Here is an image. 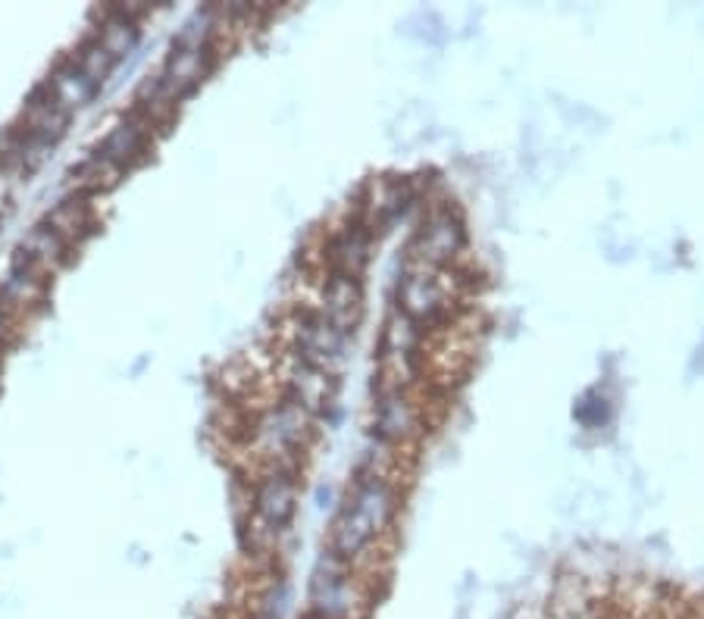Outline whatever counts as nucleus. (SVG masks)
<instances>
[{"instance_id": "6ab92c4d", "label": "nucleus", "mask_w": 704, "mask_h": 619, "mask_svg": "<svg viewBox=\"0 0 704 619\" xmlns=\"http://www.w3.org/2000/svg\"><path fill=\"white\" fill-rule=\"evenodd\" d=\"M45 225L51 228L57 238H63L66 245H73L78 238H85L88 228H91L88 203L82 198H63L60 203H53L51 210H48Z\"/></svg>"}, {"instance_id": "7ed1b4c3", "label": "nucleus", "mask_w": 704, "mask_h": 619, "mask_svg": "<svg viewBox=\"0 0 704 619\" xmlns=\"http://www.w3.org/2000/svg\"><path fill=\"white\" fill-rule=\"evenodd\" d=\"M370 610V592L354 579L351 564L323 550L307 585V614L317 619H363Z\"/></svg>"}, {"instance_id": "39448f33", "label": "nucleus", "mask_w": 704, "mask_h": 619, "mask_svg": "<svg viewBox=\"0 0 704 619\" xmlns=\"http://www.w3.org/2000/svg\"><path fill=\"white\" fill-rule=\"evenodd\" d=\"M448 300H452V292L445 285L442 270L420 267V263L413 270H407L398 278V288H395L398 313L410 322H417V325L439 320L448 310Z\"/></svg>"}, {"instance_id": "dca6fc26", "label": "nucleus", "mask_w": 704, "mask_h": 619, "mask_svg": "<svg viewBox=\"0 0 704 619\" xmlns=\"http://www.w3.org/2000/svg\"><path fill=\"white\" fill-rule=\"evenodd\" d=\"M413 200H417V191H413L410 178H388V182H382L376 191H373L370 210L360 216V223L376 235L379 228L398 223L404 213L410 210Z\"/></svg>"}, {"instance_id": "2eb2a0df", "label": "nucleus", "mask_w": 704, "mask_h": 619, "mask_svg": "<svg viewBox=\"0 0 704 619\" xmlns=\"http://www.w3.org/2000/svg\"><path fill=\"white\" fill-rule=\"evenodd\" d=\"M417 429V410L402 388H382L373 413V432L382 442H404Z\"/></svg>"}, {"instance_id": "9d476101", "label": "nucleus", "mask_w": 704, "mask_h": 619, "mask_svg": "<svg viewBox=\"0 0 704 619\" xmlns=\"http://www.w3.org/2000/svg\"><path fill=\"white\" fill-rule=\"evenodd\" d=\"M310 425V413H304L298 404H292L288 397L273 407L263 420L257 422V442L263 445L267 454H292L298 450Z\"/></svg>"}, {"instance_id": "9b49d317", "label": "nucleus", "mask_w": 704, "mask_h": 619, "mask_svg": "<svg viewBox=\"0 0 704 619\" xmlns=\"http://www.w3.org/2000/svg\"><path fill=\"white\" fill-rule=\"evenodd\" d=\"M342 335L351 338L354 329L363 320V288L354 275L332 273L323 285V310H320Z\"/></svg>"}, {"instance_id": "f03ea898", "label": "nucleus", "mask_w": 704, "mask_h": 619, "mask_svg": "<svg viewBox=\"0 0 704 619\" xmlns=\"http://www.w3.org/2000/svg\"><path fill=\"white\" fill-rule=\"evenodd\" d=\"M210 35H213V10H198L173 38L166 66H163V73L157 75L163 91L173 98V103L188 98L201 85L203 75L210 73V63H213Z\"/></svg>"}, {"instance_id": "ddd939ff", "label": "nucleus", "mask_w": 704, "mask_h": 619, "mask_svg": "<svg viewBox=\"0 0 704 619\" xmlns=\"http://www.w3.org/2000/svg\"><path fill=\"white\" fill-rule=\"evenodd\" d=\"M148 116H126L123 123H116L110 128V135L101 141V148L95 150L101 160H107L116 170L132 166L145 148H148Z\"/></svg>"}, {"instance_id": "20e7f679", "label": "nucleus", "mask_w": 704, "mask_h": 619, "mask_svg": "<svg viewBox=\"0 0 704 619\" xmlns=\"http://www.w3.org/2000/svg\"><path fill=\"white\" fill-rule=\"evenodd\" d=\"M464 245H467V228L460 223V216L452 207H432L413 232L410 253L417 257L420 267L442 270L464 250Z\"/></svg>"}, {"instance_id": "1a4fd4ad", "label": "nucleus", "mask_w": 704, "mask_h": 619, "mask_svg": "<svg viewBox=\"0 0 704 619\" xmlns=\"http://www.w3.org/2000/svg\"><path fill=\"white\" fill-rule=\"evenodd\" d=\"M285 385H288V400L298 404L310 417L326 413L335 404V375L307 363L301 357H295V363L285 372Z\"/></svg>"}, {"instance_id": "5701e85b", "label": "nucleus", "mask_w": 704, "mask_h": 619, "mask_svg": "<svg viewBox=\"0 0 704 619\" xmlns=\"http://www.w3.org/2000/svg\"><path fill=\"white\" fill-rule=\"evenodd\" d=\"M301 619H317V617H313V614H304V617Z\"/></svg>"}, {"instance_id": "4468645a", "label": "nucleus", "mask_w": 704, "mask_h": 619, "mask_svg": "<svg viewBox=\"0 0 704 619\" xmlns=\"http://www.w3.org/2000/svg\"><path fill=\"white\" fill-rule=\"evenodd\" d=\"M45 91L51 95L53 103H57L63 113H76V110H85L91 100L98 98L101 88L78 70L76 60H66V63H60L51 73V78L45 82Z\"/></svg>"}, {"instance_id": "4be33fe9", "label": "nucleus", "mask_w": 704, "mask_h": 619, "mask_svg": "<svg viewBox=\"0 0 704 619\" xmlns=\"http://www.w3.org/2000/svg\"><path fill=\"white\" fill-rule=\"evenodd\" d=\"M245 619H285V614H279V610H270V607H263V604H257L251 614Z\"/></svg>"}, {"instance_id": "423d86ee", "label": "nucleus", "mask_w": 704, "mask_h": 619, "mask_svg": "<svg viewBox=\"0 0 704 619\" xmlns=\"http://www.w3.org/2000/svg\"><path fill=\"white\" fill-rule=\"evenodd\" d=\"M295 350L301 360L335 375V370L345 363V354H348V335H342L320 310H310V313L298 317Z\"/></svg>"}, {"instance_id": "6e6552de", "label": "nucleus", "mask_w": 704, "mask_h": 619, "mask_svg": "<svg viewBox=\"0 0 704 619\" xmlns=\"http://www.w3.org/2000/svg\"><path fill=\"white\" fill-rule=\"evenodd\" d=\"M417 347H420V325L417 322H410L402 313H395L392 320L385 322V332H382V370H385L388 379H395L388 388H402V382H407L413 375Z\"/></svg>"}, {"instance_id": "f8f14e48", "label": "nucleus", "mask_w": 704, "mask_h": 619, "mask_svg": "<svg viewBox=\"0 0 704 619\" xmlns=\"http://www.w3.org/2000/svg\"><path fill=\"white\" fill-rule=\"evenodd\" d=\"M370 253H373V232L360 220L342 225L332 242H329V263H332V273L354 275L360 278L363 267L370 263Z\"/></svg>"}, {"instance_id": "a211bd4d", "label": "nucleus", "mask_w": 704, "mask_h": 619, "mask_svg": "<svg viewBox=\"0 0 704 619\" xmlns=\"http://www.w3.org/2000/svg\"><path fill=\"white\" fill-rule=\"evenodd\" d=\"M95 41L120 63V60H126L128 53L135 50V45H138V23L123 13V7H110V10L103 13V23L101 28H98V35H95Z\"/></svg>"}, {"instance_id": "412c9836", "label": "nucleus", "mask_w": 704, "mask_h": 619, "mask_svg": "<svg viewBox=\"0 0 704 619\" xmlns=\"http://www.w3.org/2000/svg\"><path fill=\"white\" fill-rule=\"evenodd\" d=\"M73 60H76L78 70L88 75V78H91L98 88H101L103 82L110 78L113 66H116V60H113V57H110V53H107V50H103L101 45L95 41V38H91V41H85V45L78 48V53L73 57Z\"/></svg>"}, {"instance_id": "f3484780", "label": "nucleus", "mask_w": 704, "mask_h": 619, "mask_svg": "<svg viewBox=\"0 0 704 619\" xmlns=\"http://www.w3.org/2000/svg\"><path fill=\"white\" fill-rule=\"evenodd\" d=\"M66 125H70V113H63V110L53 103L51 95L45 91V85H41L26 103L23 132H26L28 138H35V141L53 148V145L66 135Z\"/></svg>"}, {"instance_id": "0eeeda50", "label": "nucleus", "mask_w": 704, "mask_h": 619, "mask_svg": "<svg viewBox=\"0 0 704 619\" xmlns=\"http://www.w3.org/2000/svg\"><path fill=\"white\" fill-rule=\"evenodd\" d=\"M295 510H298V485H295V479L282 470L267 472L257 482V492H254V513H257V520L267 525L270 535H276L279 529H285L292 522Z\"/></svg>"}, {"instance_id": "f257e3e1", "label": "nucleus", "mask_w": 704, "mask_h": 619, "mask_svg": "<svg viewBox=\"0 0 704 619\" xmlns=\"http://www.w3.org/2000/svg\"><path fill=\"white\" fill-rule=\"evenodd\" d=\"M395 517V492L385 479L367 475L357 482L332 532V554L342 557L345 564H354L367 547L376 542V535L385 532V525Z\"/></svg>"}, {"instance_id": "aec40b11", "label": "nucleus", "mask_w": 704, "mask_h": 619, "mask_svg": "<svg viewBox=\"0 0 704 619\" xmlns=\"http://www.w3.org/2000/svg\"><path fill=\"white\" fill-rule=\"evenodd\" d=\"M66 248H70V245H66L63 238H57L45 223L32 225L26 235H23V242H20V253L26 257L32 267H35V263L60 267V263L66 260Z\"/></svg>"}]
</instances>
